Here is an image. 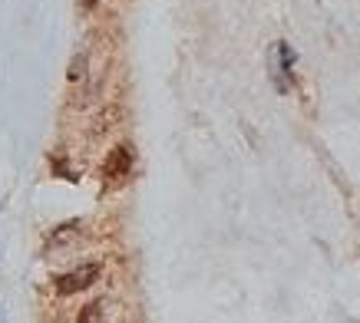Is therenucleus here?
Masks as SVG:
<instances>
[{"label":"nucleus","mask_w":360,"mask_h":323,"mask_svg":"<svg viewBox=\"0 0 360 323\" xmlns=\"http://www.w3.org/2000/svg\"><path fill=\"white\" fill-rule=\"evenodd\" d=\"M268 70H271V83L278 93H288L291 89V79H295V50L284 44V40H278V44H271V56H268Z\"/></svg>","instance_id":"1"},{"label":"nucleus","mask_w":360,"mask_h":323,"mask_svg":"<svg viewBox=\"0 0 360 323\" xmlns=\"http://www.w3.org/2000/svg\"><path fill=\"white\" fill-rule=\"evenodd\" d=\"M96 280H99V264H83V268L56 277V294L70 297V294H79V291H86V287H93Z\"/></svg>","instance_id":"2"},{"label":"nucleus","mask_w":360,"mask_h":323,"mask_svg":"<svg viewBox=\"0 0 360 323\" xmlns=\"http://www.w3.org/2000/svg\"><path fill=\"white\" fill-rule=\"evenodd\" d=\"M132 169V152L129 149H116L110 155V162H106V178H112V182H120V178H126Z\"/></svg>","instance_id":"3"},{"label":"nucleus","mask_w":360,"mask_h":323,"mask_svg":"<svg viewBox=\"0 0 360 323\" xmlns=\"http://www.w3.org/2000/svg\"><path fill=\"white\" fill-rule=\"evenodd\" d=\"M79 79H86V53H77V60L70 66V83H79Z\"/></svg>","instance_id":"4"},{"label":"nucleus","mask_w":360,"mask_h":323,"mask_svg":"<svg viewBox=\"0 0 360 323\" xmlns=\"http://www.w3.org/2000/svg\"><path fill=\"white\" fill-rule=\"evenodd\" d=\"M103 317V303H89L86 310L79 313V320H99Z\"/></svg>","instance_id":"5"},{"label":"nucleus","mask_w":360,"mask_h":323,"mask_svg":"<svg viewBox=\"0 0 360 323\" xmlns=\"http://www.w3.org/2000/svg\"><path fill=\"white\" fill-rule=\"evenodd\" d=\"M93 4H99V0H83V7H93Z\"/></svg>","instance_id":"6"}]
</instances>
